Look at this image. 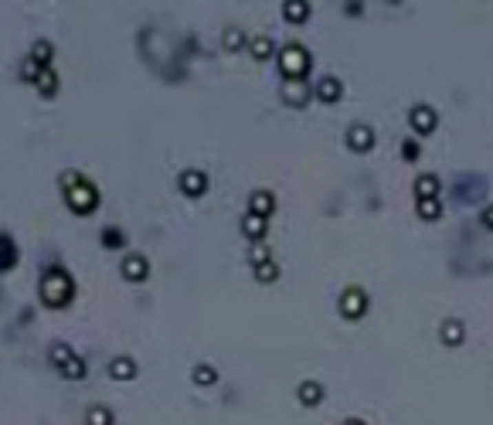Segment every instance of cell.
I'll list each match as a JSON object with an SVG mask.
<instances>
[{
	"instance_id": "6da1fadb",
	"label": "cell",
	"mask_w": 493,
	"mask_h": 425,
	"mask_svg": "<svg viewBox=\"0 0 493 425\" xmlns=\"http://www.w3.org/2000/svg\"><path fill=\"white\" fill-rule=\"evenodd\" d=\"M75 300V279L65 269H48L41 276V303L52 310H65Z\"/></svg>"
},
{
	"instance_id": "7a4b0ae2",
	"label": "cell",
	"mask_w": 493,
	"mask_h": 425,
	"mask_svg": "<svg viewBox=\"0 0 493 425\" xmlns=\"http://www.w3.org/2000/svg\"><path fill=\"white\" fill-rule=\"evenodd\" d=\"M275 61H279L282 79H306L310 68H313V58H310V52H306L300 41H289L282 52L275 54Z\"/></svg>"
},
{
	"instance_id": "3957f363",
	"label": "cell",
	"mask_w": 493,
	"mask_h": 425,
	"mask_svg": "<svg viewBox=\"0 0 493 425\" xmlns=\"http://www.w3.org/2000/svg\"><path fill=\"white\" fill-rule=\"evenodd\" d=\"M65 205L75 214H96L99 211V187L89 177H78L72 187H65Z\"/></svg>"
},
{
	"instance_id": "277c9868",
	"label": "cell",
	"mask_w": 493,
	"mask_h": 425,
	"mask_svg": "<svg viewBox=\"0 0 493 425\" xmlns=\"http://www.w3.org/2000/svg\"><path fill=\"white\" fill-rule=\"evenodd\" d=\"M340 317L344 320H361L368 313V293L361 289V286H347L344 293H340Z\"/></svg>"
},
{
	"instance_id": "5b68a950",
	"label": "cell",
	"mask_w": 493,
	"mask_h": 425,
	"mask_svg": "<svg viewBox=\"0 0 493 425\" xmlns=\"http://www.w3.org/2000/svg\"><path fill=\"white\" fill-rule=\"evenodd\" d=\"M408 126L419 133V136H429V133H436L439 126V112L429 103H419V106L408 109Z\"/></svg>"
},
{
	"instance_id": "8992f818",
	"label": "cell",
	"mask_w": 493,
	"mask_h": 425,
	"mask_svg": "<svg viewBox=\"0 0 493 425\" xmlns=\"http://www.w3.org/2000/svg\"><path fill=\"white\" fill-rule=\"evenodd\" d=\"M313 99V85H306V79H286L282 82V103L293 109H303Z\"/></svg>"
},
{
	"instance_id": "52a82bcc",
	"label": "cell",
	"mask_w": 493,
	"mask_h": 425,
	"mask_svg": "<svg viewBox=\"0 0 493 425\" xmlns=\"http://www.w3.org/2000/svg\"><path fill=\"white\" fill-rule=\"evenodd\" d=\"M344 140H347V150H354V154H368V150L375 147V129H371L368 123H350Z\"/></svg>"
},
{
	"instance_id": "ba28073f",
	"label": "cell",
	"mask_w": 493,
	"mask_h": 425,
	"mask_svg": "<svg viewBox=\"0 0 493 425\" xmlns=\"http://www.w3.org/2000/svg\"><path fill=\"white\" fill-rule=\"evenodd\" d=\"M177 187H180V194L184 198H204V191H208V174L204 170H180V177H177Z\"/></svg>"
},
{
	"instance_id": "9c48e42d",
	"label": "cell",
	"mask_w": 493,
	"mask_h": 425,
	"mask_svg": "<svg viewBox=\"0 0 493 425\" xmlns=\"http://www.w3.org/2000/svg\"><path fill=\"white\" fill-rule=\"evenodd\" d=\"M123 279L126 282H147L150 279V259L143 256V252H129L126 259H123Z\"/></svg>"
},
{
	"instance_id": "30bf717a",
	"label": "cell",
	"mask_w": 493,
	"mask_h": 425,
	"mask_svg": "<svg viewBox=\"0 0 493 425\" xmlns=\"http://www.w3.org/2000/svg\"><path fill=\"white\" fill-rule=\"evenodd\" d=\"M313 99H317V103H324V106L340 103V99H344V82H340L337 75H324V79L313 85Z\"/></svg>"
},
{
	"instance_id": "8fae6325",
	"label": "cell",
	"mask_w": 493,
	"mask_h": 425,
	"mask_svg": "<svg viewBox=\"0 0 493 425\" xmlns=\"http://www.w3.org/2000/svg\"><path fill=\"white\" fill-rule=\"evenodd\" d=\"M439 340L445 344V347H459V344H466V323L456 317L442 320L439 323Z\"/></svg>"
},
{
	"instance_id": "7c38bea8",
	"label": "cell",
	"mask_w": 493,
	"mask_h": 425,
	"mask_svg": "<svg viewBox=\"0 0 493 425\" xmlns=\"http://www.w3.org/2000/svg\"><path fill=\"white\" fill-rule=\"evenodd\" d=\"M109 377L112 381H133L136 374H140V364L133 361V357H126V354H119V357H112L109 361Z\"/></svg>"
},
{
	"instance_id": "4fadbf2b",
	"label": "cell",
	"mask_w": 493,
	"mask_h": 425,
	"mask_svg": "<svg viewBox=\"0 0 493 425\" xmlns=\"http://www.w3.org/2000/svg\"><path fill=\"white\" fill-rule=\"evenodd\" d=\"M249 214H259V218L275 214V194L273 191H252V194H249Z\"/></svg>"
},
{
	"instance_id": "5bb4252c",
	"label": "cell",
	"mask_w": 493,
	"mask_h": 425,
	"mask_svg": "<svg viewBox=\"0 0 493 425\" xmlns=\"http://www.w3.org/2000/svg\"><path fill=\"white\" fill-rule=\"evenodd\" d=\"M324 395H327V391H324L320 381H303V384L296 388V398H300L306 408H317V405L324 402Z\"/></svg>"
},
{
	"instance_id": "9a60e30c",
	"label": "cell",
	"mask_w": 493,
	"mask_h": 425,
	"mask_svg": "<svg viewBox=\"0 0 493 425\" xmlns=\"http://www.w3.org/2000/svg\"><path fill=\"white\" fill-rule=\"evenodd\" d=\"M269 218H259V214H249L245 211V221H242V235L249 238V242H262L266 238V231H269V225H266Z\"/></svg>"
},
{
	"instance_id": "2e32d148",
	"label": "cell",
	"mask_w": 493,
	"mask_h": 425,
	"mask_svg": "<svg viewBox=\"0 0 493 425\" xmlns=\"http://www.w3.org/2000/svg\"><path fill=\"white\" fill-rule=\"evenodd\" d=\"M249 54H252L255 61H269L275 54V41L269 34H255V38H249Z\"/></svg>"
},
{
	"instance_id": "e0dca14e",
	"label": "cell",
	"mask_w": 493,
	"mask_h": 425,
	"mask_svg": "<svg viewBox=\"0 0 493 425\" xmlns=\"http://www.w3.org/2000/svg\"><path fill=\"white\" fill-rule=\"evenodd\" d=\"M439 191H442V184H439V174H422V177L415 180V198H419V201L439 198Z\"/></svg>"
},
{
	"instance_id": "ac0fdd59",
	"label": "cell",
	"mask_w": 493,
	"mask_h": 425,
	"mask_svg": "<svg viewBox=\"0 0 493 425\" xmlns=\"http://www.w3.org/2000/svg\"><path fill=\"white\" fill-rule=\"evenodd\" d=\"M191 381H194L198 388H215V384H218V368H215V364H208V361H201V364H194Z\"/></svg>"
},
{
	"instance_id": "d6986e66",
	"label": "cell",
	"mask_w": 493,
	"mask_h": 425,
	"mask_svg": "<svg viewBox=\"0 0 493 425\" xmlns=\"http://www.w3.org/2000/svg\"><path fill=\"white\" fill-rule=\"evenodd\" d=\"M17 266V245L7 231H0V272H10Z\"/></svg>"
},
{
	"instance_id": "ffe728a7",
	"label": "cell",
	"mask_w": 493,
	"mask_h": 425,
	"mask_svg": "<svg viewBox=\"0 0 493 425\" xmlns=\"http://www.w3.org/2000/svg\"><path fill=\"white\" fill-rule=\"evenodd\" d=\"M34 89H38V92H41L45 99H55V96H58V89H61V82H58V72H55V65L41 72V79L34 82Z\"/></svg>"
},
{
	"instance_id": "44dd1931",
	"label": "cell",
	"mask_w": 493,
	"mask_h": 425,
	"mask_svg": "<svg viewBox=\"0 0 493 425\" xmlns=\"http://www.w3.org/2000/svg\"><path fill=\"white\" fill-rule=\"evenodd\" d=\"M282 17H286L289 24H303V21H310V3L289 0V3H282Z\"/></svg>"
},
{
	"instance_id": "7402d4cb",
	"label": "cell",
	"mask_w": 493,
	"mask_h": 425,
	"mask_svg": "<svg viewBox=\"0 0 493 425\" xmlns=\"http://www.w3.org/2000/svg\"><path fill=\"white\" fill-rule=\"evenodd\" d=\"M85 425H116V415L109 405H92L85 408Z\"/></svg>"
},
{
	"instance_id": "603a6c76",
	"label": "cell",
	"mask_w": 493,
	"mask_h": 425,
	"mask_svg": "<svg viewBox=\"0 0 493 425\" xmlns=\"http://www.w3.org/2000/svg\"><path fill=\"white\" fill-rule=\"evenodd\" d=\"M415 211L422 221H439L442 218V201L439 198H429V201H415Z\"/></svg>"
},
{
	"instance_id": "cb8c5ba5",
	"label": "cell",
	"mask_w": 493,
	"mask_h": 425,
	"mask_svg": "<svg viewBox=\"0 0 493 425\" xmlns=\"http://www.w3.org/2000/svg\"><path fill=\"white\" fill-rule=\"evenodd\" d=\"M31 58L41 61L45 68H52V61H55V45H52V41H34V45H31Z\"/></svg>"
},
{
	"instance_id": "d4e9b609",
	"label": "cell",
	"mask_w": 493,
	"mask_h": 425,
	"mask_svg": "<svg viewBox=\"0 0 493 425\" xmlns=\"http://www.w3.org/2000/svg\"><path fill=\"white\" fill-rule=\"evenodd\" d=\"M242 48H249V34L238 28H228L224 31V52H242Z\"/></svg>"
},
{
	"instance_id": "484cf974",
	"label": "cell",
	"mask_w": 493,
	"mask_h": 425,
	"mask_svg": "<svg viewBox=\"0 0 493 425\" xmlns=\"http://www.w3.org/2000/svg\"><path fill=\"white\" fill-rule=\"evenodd\" d=\"M41 72H45V65H41V61H34L31 54L21 61V82H31V85H34V82L41 79Z\"/></svg>"
},
{
	"instance_id": "4316f807",
	"label": "cell",
	"mask_w": 493,
	"mask_h": 425,
	"mask_svg": "<svg viewBox=\"0 0 493 425\" xmlns=\"http://www.w3.org/2000/svg\"><path fill=\"white\" fill-rule=\"evenodd\" d=\"M48 357H52V364H55L58 371H61V368H65V364H68V361H72L75 354H72V347H68V344H61V340H58V344H52Z\"/></svg>"
},
{
	"instance_id": "83f0119b",
	"label": "cell",
	"mask_w": 493,
	"mask_h": 425,
	"mask_svg": "<svg viewBox=\"0 0 493 425\" xmlns=\"http://www.w3.org/2000/svg\"><path fill=\"white\" fill-rule=\"evenodd\" d=\"M61 374H65L68 381H82V377L89 374V364H85V361H82V357L75 354V357H72V361H68V364L61 368Z\"/></svg>"
},
{
	"instance_id": "f1b7e54d",
	"label": "cell",
	"mask_w": 493,
	"mask_h": 425,
	"mask_svg": "<svg viewBox=\"0 0 493 425\" xmlns=\"http://www.w3.org/2000/svg\"><path fill=\"white\" fill-rule=\"evenodd\" d=\"M252 272H255V282H262V286H269V282H275V279H279V266H275V259H273V262L255 266Z\"/></svg>"
},
{
	"instance_id": "f546056e",
	"label": "cell",
	"mask_w": 493,
	"mask_h": 425,
	"mask_svg": "<svg viewBox=\"0 0 493 425\" xmlns=\"http://www.w3.org/2000/svg\"><path fill=\"white\" fill-rule=\"evenodd\" d=\"M103 245H106V249H123V245H126V235H123L119 228H106V231H103Z\"/></svg>"
},
{
	"instance_id": "4dcf8cb0",
	"label": "cell",
	"mask_w": 493,
	"mask_h": 425,
	"mask_svg": "<svg viewBox=\"0 0 493 425\" xmlns=\"http://www.w3.org/2000/svg\"><path fill=\"white\" fill-rule=\"evenodd\" d=\"M249 262H252V269L262 266V262H273V249H266V245H255V249L249 252Z\"/></svg>"
},
{
	"instance_id": "1f68e13d",
	"label": "cell",
	"mask_w": 493,
	"mask_h": 425,
	"mask_svg": "<svg viewBox=\"0 0 493 425\" xmlns=\"http://www.w3.org/2000/svg\"><path fill=\"white\" fill-rule=\"evenodd\" d=\"M419 157H422V147H419V143H415V140L408 136V140L401 143V160H408V163H415V160H419Z\"/></svg>"
},
{
	"instance_id": "d6a6232c",
	"label": "cell",
	"mask_w": 493,
	"mask_h": 425,
	"mask_svg": "<svg viewBox=\"0 0 493 425\" xmlns=\"http://www.w3.org/2000/svg\"><path fill=\"white\" fill-rule=\"evenodd\" d=\"M483 225H487V228H490V231H493V205H490V208H487V211H483Z\"/></svg>"
},
{
	"instance_id": "836d02e7",
	"label": "cell",
	"mask_w": 493,
	"mask_h": 425,
	"mask_svg": "<svg viewBox=\"0 0 493 425\" xmlns=\"http://www.w3.org/2000/svg\"><path fill=\"white\" fill-rule=\"evenodd\" d=\"M344 425H368L364 419H357V415H350V419H344Z\"/></svg>"
}]
</instances>
